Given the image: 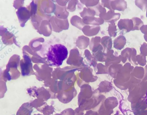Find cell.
<instances>
[{
    "label": "cell",
    "mask_w": 147,
    "mask_h": 115,
    "mask_svg": "<svg viewBox=\"0 0 147 115\" xmlns=\"http://www.w3.org/2000/svg\"><path fill=\"white\" fill-rule=\"evenodd\" d=\"M68 53L67 48L61 44L51 45L47 53V60L51 66H59L67 57Z\"/></svg>",
    "instance_id": "1"
},
{
    "label": "cell",
    "mask_w": 147,
    "mask_h": 115,
    "mask_svg": "<svg viewBox=\"0 0 147 115\" xmlns=\"http://www.w3.org/2000/svg\"><path fill=\"white\" fill-rule=\"evenodd\" d=\"M35 87L27 89V91L30 95L36 97L37 99L46 101L50 98L52 96L51 92L43 87L38 89Z\"/></svg>",
    "instance_id": "2"
},
{
    "label": "cell",
    "mask_w": 147,
    "mask_h": 115,
    "mask_svg": "<svg viewBox=\"0 0 147 115\" xmlns=\"http://www.w3.org/2000/svg\"><path fill=\"white\" fill-rule=\"evenodd\" d=\"M33 108L30 103H25L20 108L16 115H31L33 110Z\"/></svg>",
    "instance_id": "3"
},
{
    "label": "cell",
    "mask_w": 147,
    "mask_h": 115,
    "mask_svg": "<svg viewBox=\"0 0 147 115\" xmlns=\"http://www.w3.org/2000/svg\"><path fill=\"white\" fill-rule=\"evenodd\" d=\"M120 28L123 29L126 32H129L132 30L134 25L131 19H122L120 23Z\"/></svg>",
    "instance_id": "4"
},
{
    "label": "cell",
    "mask_w": 147,
    "mask_h": 115,
    "mask_svg": "<svg viewBox=\"0 0 147 115\" xmlns=\"http://www.w3.org/2000/svg\"><path fill=\"white\" fill-rule=\"evenodd\" d=\"M37 110L42 113L44 115H50L54 112V108L53 106H49L46 103Z\"/></svg>",
    "instance_id": "5"
},
{
    "label": "cell",
    "mask_w": 147,
    "mask_h": 115,
    "mask_svg": "<svg viewBox=\"0 0 147 115\" xmlns=\"http://www.w3.org/2000/svg\"><path fill=\"white\" fill-rule=\"evenodd\" d=\"M133 21L134 27L132 30H140L141 27L144 25V23L141 20L137 17H134L131 19Z\"/></svg>",
    "instance_id": "6"
},
{
    "label": "cell",
    "mask_w": 147,
    "mask_h": 115,
    "mask_svg": "<svg viewBox=\"0 0 147 115\" xmlns=\"http://www.w3.org/2000/svg\"><path fill=\"white\" fill-rule=\"evenodd\" d=\"M47 103L44 101L39 99H36L31 102L30 103L33 107L37 110L40 108Z\"/></svg>",
    "instance_id": "7"
},
{
    "label": "cell",
    "mask_w": 147,
    "mask_h": 115,
    "mask_svg": "<svg viewBox=\"0 0 147 115\" xmlns=\"http://www.w3.org/2000/svg\"><path fill=\"white\" fill-rule=\"evenodd\" d=\"M136 5L144 12L147 8V0H137L135 1Z\"/></svg>",
    "instance_id": "8"
},
{
    "label": "cell",
    "mask_w": 147,
    "mask_h": 115,
    "mask_svg": "<svg viewBox=\"0 0 147 115\" xmlns=\"http://www.w3.org/2000/svg\"><path fill=\"white\" fill-rule=\"evenodd\" d=\"M141 54L144 56L147 55V43L144 42L140 48Z\"/></svg>",
    "instance_id": "9"
},
{
    "label": "cell",
    "mask_w": 147,
    "mask_h": 115,
    "mask_svg": "<svg viewBox=\"0 0 147 115\" xmlns=\"http://www.w3.org/2000/svg\"><path fill=\"white\" fill-rule=\"evenodd\" d=\"M140 30L144 35H147V25H143L141 27Z\"/></svg>",
    "instance_id": "10"
},
{
    "label": "cell",
    "mask_w": 147,
    "mask_h": 115,
    "mask_svg": "<svg viewBox=\"0 0 147 115\" xmlns=\"http://www.w3.org/2000/svg\"><path fill=\"white\" fill-rule=\"evenodd\" d=\"M144 39L146 42H147V35L144 34Z\"/></svg>",
    "instance_id": "11"
},
{
    "label": "cell",
    "mask_w": 147,
    "mask_h": 115,
    "mask_svg": "<svg viewBox=\"0 0 147 115\" xmlns=\"http://www.w3.org/2000/svg\"><path fill=\"white\" fill-rule=\"evenodd\" d=\"M34 115H42V114H35Z\"/></svg>",
    "instance_id": "12"
},
{
    "label": "cell",
    "mask_w": 147,
    "mask_h": 115,
    "mask_svg": "<svg viewBox=\"0 0 147 115\" xmlns=\"http://www.w3.org/2000/svg\"><path fill=\"white\" fill-rule=\"evenodd\" d=\"M54 115H60V114H56Z\"/></svg>",
    "instance_id": "13"
},
{
    "label": "cell",
    "mask_w": 147,
    "mask_h": 115,
    "mask_svg": "<svg viewBox=\"0 0 147 115\" xmlns=\"http://www.w3.org/2000/svg\"><path fill=\"white\" fill-rule=\"evenodd\" d=\"M146 16L147 18V9L146 12Z\"/></svg>",
    "instance_id": "14"
},
{
    "label": "cell",
    "mask_w": 147,
    "mask_h": 115,
    "mask_svg": "<svg viewBox=\"0 0 147 115\" xmlns=\"http://www.w3.org/2000/svg\"></svg>",
    "instance_id": "15"
}]
</instances>
